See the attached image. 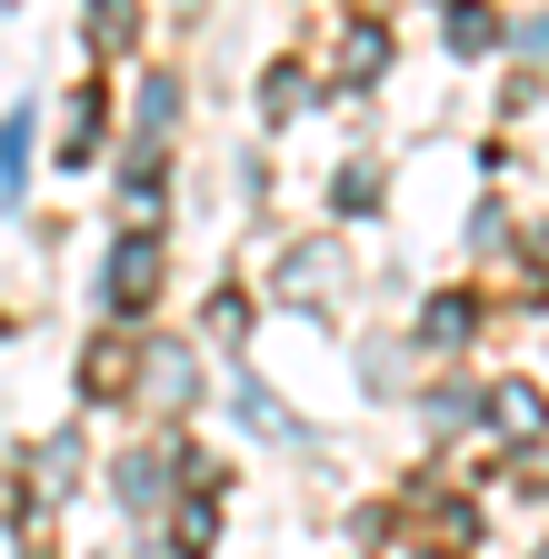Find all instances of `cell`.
I'll return each instance as SVG.
<instances>
[{
    "instance_id": "6da1fadb",
    "label": "cell",
    "mask_w": 549,
    "mask_h": 559,
    "mask_svg": "<svg viewBox=\"0 0 549 559\" xmlns=\"http://www.w3.org/2000/svg\"><path fill=\"white\" fill-rule=\"evenodd\" d=\"M500 419L510 430H539V390H500Z\"/></svg>"
}]
</instances>
